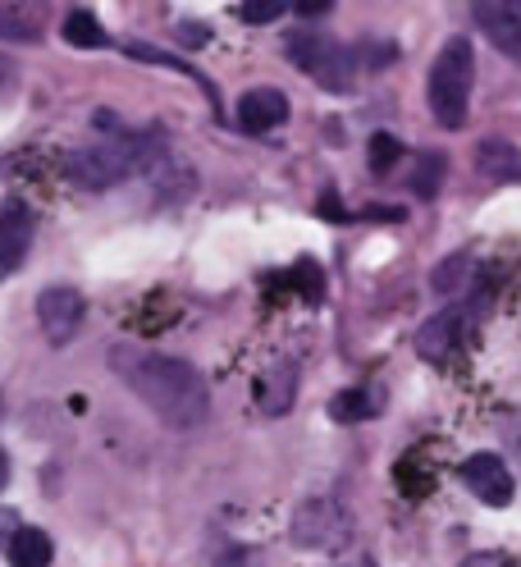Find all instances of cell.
Here are the masks:
<instances>
[{
	"mask_svg": "<svg viewBox=\"0 0 521 567\" xmlns=\"http://www.w3.org/2000/svg\"><path fill=\"white\" fill-rule=\"evenodd\" d=\"M111 367L165 425H174V431H192V425H201L206 412H211V394H206L201 371L184 358H169V352H152L137 343H115Z\"/></svg>",
	"mask_w": 521,
	"mask_h": 567,
	"instance_id": "obj_1",
	"label": "cell"
},
{
	"mask_svg": "<svg viewBox=\"0 0 521 567\" xmlns=\"http://www.w3.org/2000/svg\"><path fill=\"white\" fill-rule=\"evenodd\" d=\"M160 156V137L152 133H115L106 142H96V147H83L69 156V179H74L79 188H115L124 179H133V174L152 169Z\"/></svg>",
	"mask_w": 521,
	"mask_h": 567,
	"instance_id": "obj_2",
	"label": "cell"
},
{
	"mask_svg": "<svg viewBox=\"0 0 521 567\" xmlns=\"http://www.w3.org/2000/svg\"><path fill=\"white\" fill-rule=\"evenodd\" d=\"M471 87H476V51H471L467 38H448L444 51L430 64V83H426L430 115H435L439 128H448V133L467 128Z\"/></svg>",
	"mask_w": 521,
	"mask_h": 567,
	"instance_id": "obj_3",
	"label": "cell"
},
{
	"mask_svg": "<svg viewBox=\"0 0 521 567\" xmlns=\"http://www.w3.org/2000/svg\"><path fill=\"white\" fill-rule=\"evenodd\" d=\"M289 540L311 554H338L353 540V513L338 499H306V504H298V513L289 522Z\"/></svg>",
	"mask_w": 521,
	"mask_h": 567,
	"instance_id": "obj_4",
	"label": "cell"
},
{
	"mask_svg": "<svg viewBox=\"0 0 521 567\" xmlns=\"http://www.w3.org/2000/svg\"><path fill=\"white\" fill-rule=\"evenodd\" d=\"M289 64H298L302 74H311L325 92H353L357 60H353V51H347V47H338L334 38H316V32L289 38Z\"/></svg>",
	"mask_w": 521,
	"mask_h": 567,
	"instance_id": "obj_5",
	"label": "cell"
},
{
	"mask_svg": "<svg viewBox=\"0 0 521 567\" xmlns=\"http://www.w3.org/2000/svg\"><path fill=\"white\" fill-rule=\"evenodd\" d=\"M83 316H87V302H83L79 289H69V284H55V289H46L38 298V321H42V334H46L51 348H64L69 339H74Z\"/></svg>",
	"mask_w": 521,
	"mask_h": 567,
	"instance_id": "obj_6",
	"label": "cell"
},
{
	"mask_svg": "<svg viewBox=\"0 0 521 567\" xmlns=\"http://www.w3.org/2000/svg\"><path fill=\"white\" fill-rule=\"evenodd\" d=\"M32 234H38V220H32L28 202L10 197L6 206H0V279L23 270V261L32 252Z\"/></svg>",
	"mask_w": 521,
	"mask_h": 567,
	"instance_id": "obj_7",
	"label": "cell"
},
{
	"mask_svg": "<svg viewBox=\"0 0 521 567\" xmlns=\"http://www.w3.org/2000/svg\"><path fill=\"white\" fill-rule=\"evenodd\" d=\"M462 485L476 494L480 504H490V508H508L512 504V472L503 467V457L499 453H476L462 463Z\"/></svg>",
	"mask_w": 521,
	"mask_h": 567,
	"instance_id": "obj_8",
	"label": "cell"
},
{
	"mask_svg": "<svg viewBox=\"0 0 521 567\" xmlns=\"http://www.w3.org/2000/svg\"><path fill=\"white\" fill-rule=\"evenodd\" d=\"M467 326H471V302H454V307H444L439 316H430V321L421 326V334H416V348H421V358L444 362L448 352L462 343Z\"/></svg>",
	"mask_w": 521,
	"mask_h": 567,
	"instance_id": "obj_9",
	"label": "cell"
},
{
	"mask_svg": "<svg viewBox=\"0 0 521 567\" xmlns=\"http://www.w3.org/2000/svg\"><path fill=\"white\" fill-rule=\"evenodd\" d=\"M471 14H476L484 38H490L508 60L521 64V6L517 0H484V6H476Z\"/></svg>",
	"mask_w": 521,
	"mask_h": 567,
	"instance_id": "obj_10",
	"label": "cell"
},
{
	"mask_svg": "<svg viewBox=\"0 0 521 567\" xmlns=\"http://www.w3.org/2000/svg\"><path fill=\"white\" fill-rule=\"evenodd\" d=\"M238 124L248 128V133H270V128L289 124V96L280 87H252V92H242Z\"/></svg>",
	"mask_w": 521,
	"mask_h": 567,
	"instance_id": "obj_11",
	"label": "cell"
},
{
	"mask_svg": "<svg viewBox=\"0 0 521 567\" xmlns=\"http://www.w3.org/2000/svg\"><path fill=\"white\" fill-rule=\"evenodd\" d=\"M293 399H298V367L293 362H280L257 380V403L265 416H284L293 408Z\"/></svg>",
	"mask_w": 521,
	"mask_h": 567,
	"instance_id": "obj_12",
	"label": "cell"
},
{
	"mask_svg": "<svg viewBox=\"0 0 521 567\" xmlns=\"http://www.w3.org/2000/svg\"><path fill=\"white\" fill-rule=\"evenodd\" d=\"M51 558H55V545H51L46 530L19 526L14 536H10V563L14 567H51Z\"/></svg>",
	"mask_w": 521,
	"mask_h": 567,
	"instance_id": "obj_13",
	"label": "cell"
},
{
	"mask_svg": "<svg viewBox=\"0 0 521 567\" xmlns=\"http://www.w3.org/2000/svg\"><path fill=\"white\" fill-rule=\"evenodd\" d=\"M325 412H330L338 425H357V421H371V416L379 412V394H371L366 384H357V389H338Z\"/></svg>",
	"mask_w": 521,
	"mask_h": 567,
	"instance_id": "obj_14",
	"label": "cell"
},
{
	"mask_svg": "<svg viewBox=\"0 0 521 567\" xmlns=\"http://www.w3.org/2000/svg\"><path fill=\"white\" fill-rule=\"evenodd\" d=\"M476 169L490 174V179H517L521 156H517V147H508V142H484V147H476Z\"/></svg>",
	"mask_w": 521,
	"mask_h": 567,
	"instance_id": "obj_15",
	"label": "cell"
},
{
	"mask_svg": "<svg viewBox=\"0 0 521 567\" xmlns=\"http://www.w3.org/2000/svg\"><path fill=\"white\" fill-rule=\"evenodd\" d=\"M64 42L79 47V51H96V47H106L111 38H106V28L96 23L92 10H74V14L64 19Z\"/></svg>",
	"mask_w": 521,
	"mask_h": 567,
	"instance_id": "obj_16",
	"label": "cell"
},
{
	"mask_svg": "<svg viewBox=\"0 0 521 567\" xmlns=\"http://www.w3.org/2000/svg\"><path fill=\"white\" fill-rule=\"evenodd\" d=\"M0 38H6V42H38L42 23L32 19L28 10H0Z\"/></svg>",
	"mask_w": 521,
	"mask_h": 567,
	"instance_id": "obj_17",
	"label": "cell"
},
{
	"mask_svg": "<svg viewBox=\"0 0 521 567\" xmlns=\"http://www.w3.org/2000/svg\"><path fill=\"white\" fill-rule=\"evenodd\" d=\"M439 179H444V156L426 152L421 161H416V169H411V193L416 197H435L439 193Z\"/></svg>",
	"mask_w": 521,
	"mask_h": 567,
	"instance_id": "obj_18",
	"label": "cell"
},
{
	"mask_svg": "<svg viewBox=\"0 0 521 567\" xmlns=\"http://www.w3.org/2000/svg\"><path fill=\"white\" fill-rule=\"evenodd\" d=\"M467 266H471V252H454L448 261H439V266H435V289H439V293H454L458 284L467 279Z\"/></svg>",
	"mask_w": 521,
	"mask_h": 567,
	"instance_id": "obj_19",
	"label": "cell"
},
{
	"mask_svg": "<svg viewBox=\"0 0 521 567\" xmlns=\"http://www.w3.org/2000/svg\"><path fill=\"white\" fill-rule=\"evenodd\" d=\"M394 161H403V142L389 137V133H375V137H371V169H375V174H389Z\"/></svg>",
	"mask_w": 521,
	"mask_h": 567,
	"instance_id": "obj_20",
	"label": "cell"
},
{
	"mask_svg": "<svg viewBox=\"0 0 521 567\" xmlns=\"http://www.w3.org/2000/svg\"><path fill=\"white\" fill-rule=\"evenodd\" d=\"M284 10H289V6H280V0H261V6H257V0H248V6H238L233 14H238L242 23H274Z\"/></svg>",
	"mask_w": 521,
	"mask_h": 567,
	"instance_id": "obj_21",
	"label": "cell"
},
{
	"mask_svg": "<svg viewBox=\"0 0 521 567\" xmlns=\"http://www.w3.org/2000/svg\"><path fill=\"white\" fill-rule=\"evenodd\" d=\"M458 567H503V554H471V558H462Z\"/></svg>",
	"mask_w": 521,
	"mask_h": 567,
	"instance_id": "obj_22",
	"label": "cell"
},
{
	"mask_svg": "<svg viewBox=\"0 0 521 567\" xmlns=\"http://www.w3.org/2000/svg\"><path fill=\"white\" fill-rule=\"evenodd\" d=\"M293 10H298V14H330L334 6H330V0H298Z\"/></svg>",
	"mask_w": 521,
	"mask_h": 567,
	"instance_id": "obj_23",
	"label": "cell"
},
{
	"mask_svg": "<svg viewBox=\"0 0 521 567\" xmlns=\"http://www.w3.org/2000/svg\"><path fill=\"white\" fill-rule=\"evenodd\" d=\"M10 83H14V64H10L6 55H0V96L10 92Z\"/></svg>",
	"mask_w": 521,
	"mask_h": 567,
	"instance_id": "obj_24",
	"label": "cell"
},
{
	"mask_svg": "<svg viewBox=\"0 0 521 567\" xmlns=\"http://www.w3.org/2000/svg\"><path fill=\"white\" fill-rule=\"evenodd\" d=\"M179 38H184V42H206V28H188V23H184Z\"/></svg>",
	"mask_w": 521,
	"mask_h": 567,
	"instance_id": "obj_25",
	"label": "cell"
},
{
	"mask_svg": "<svg viewBox=\"0 0 521 567\" xmlns=\"http://www.w3.org/2000/svg\"><path fill=\"white\" fill-rule=\"evenodd\" d=\"M6 481H10V457H6V449H0V489H6Z\"/></svg>",
	"mask_w": 521,
	"mask_h": 567,
	"instance_id": "obj_26",
	"label": "cell"
},
{
	"mask_svg": "<svg viewBox=\"0 0 521 567\" xmlns=\"http://www.w3.org/2000/svg\"><path fill=\"white\" fill-rule=\"evenodd\" d=\"M366 567H379V563H366Z\"/></svg>",
	"mask_w": 521,
	"mask_h": 567,
	"instance_id": "obj_27",
	"label": "cell"
}]
</instances>
